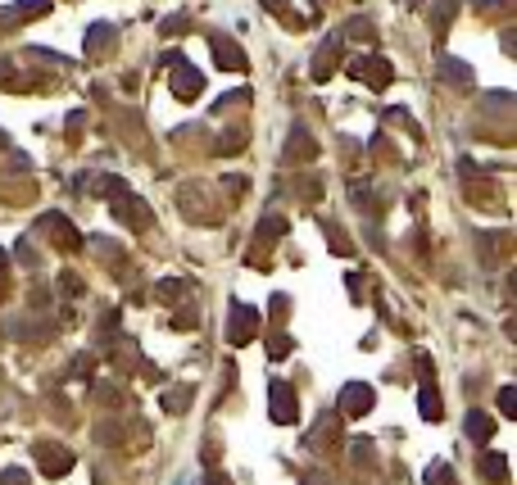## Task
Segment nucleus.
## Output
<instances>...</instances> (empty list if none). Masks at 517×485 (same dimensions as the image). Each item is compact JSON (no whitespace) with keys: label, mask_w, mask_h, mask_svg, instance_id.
Instances as JSON below:
<instances>
[{"label":"nucleus","mask_w":517,"mask_h":485,"mask_svg":"<svg viewBox=\"0 0 517 485\" xmlns=\"http://www.w3.org/2000/svg\"><path fill=\"white\" fill-rule=\"evenodd\" d=\"M372 404H377V395H372V386H363V381H349V386L341 390V409L349 413V417H363Z\"/></svg>","instance_id":"3"},{"label":"nucleus","mask_w":517,"mask_h":485,"mask_svg":"<svg viewBox=\"0 0 517 485\" xmlns=\"http://www.w3.org/2000/svg\"><path fill=\"white\" fill-rule=\"evenodd\" d=\"M418 409H422V417H427V422H436V417H440V399H436V390H431V386H422Z\"/></svg>","instance_id":"10"},{"label":"nucleus","mask_w":517,"mask_h":485,"mask_svg":"<svg viewBox=\"0 0 517 485\" xmlns=\"http://www.w3.org/2000/svg\"><path fill=\"white\" fill-rule=\"evenodd\" d=\"M0 145H5V136H0Z\"/></svg>","instance_id":"19"},{"label":"nucleus","mask_w":517,"mask_h":485,"mask_svg":"<svg viewBox=\"0 0 517 485\" xmlns=\"http://www.w3.org/2000/svg\"><path fill=\"white\" fill-rule=\"evenodd\" d=\"M214 54H218V64H223V68H236V73L245 68V54L236 50V41H223V37H214Z\"/></svg>","instance_id":"6"},{"label":"nucleus","mask_w":517,"mask_h":485,"mask_svg":"<svg viewBox=\"0 0 517 485\" xmlns=\"http://www.w3.org/2000/svg\"><path fill=\"white\" fill-rule=\"evenodd\" d=\"M499 413H504V417H517V390L513 386L499 390Z\"/></svg>","instance_id":"13"},{"label":"nucleus","mask_w":517,"mask_h":485,"mask_svg":"<svg viewBox=\"0 0 517 485\" xmlns=\"http://www.w3.org/2000/svg\"><path fill=\"white\" fill-rule=\"evenodd\" d=\"M168 64H172V96H177V100H195L200 91H205V77H200V68L182 64L177 54H168Z\"/></svg>","instance_id":"2"},{"label":"nucleus","mask_w":517,"mask_h":485,"mask_svg":"<svg viewBox=\"0 0 517 485\" xmlns=\"http://www.w3.org/2000/svg\"><path fill=\"white\" fill-rule=\"evenodd\" d=\"M182 291H186L182 281H159V286H154V295H159L163 304H172V295H182Z\"/></svg>","instance_id":"14"},{"label":"nucleus","mask_w":517,"mask_h":485,"mask_svg":"<svg viewBox=\"0 0 517 485\" xmlns=\"http://www.w3.org/2000/svg\"><path fill=\"white\" fill-rule=\"evenodd\" d=\"M467 435H472V440H490V435H495V422L485 417V413H467Z\"/></svg>","instance_id":"7"},{"label":"nucleus","mask_w":517,"mask_h":485,"mask_svg":"<svg viewBox=\"0 0 517 485\" xmlns=\"http://www.w3.org/2000/svg\"><path fill=\"white\" fill-rule=\"evenodd\" d=\"M258 227H263V236H281V231H286L281 218H268V223H258Z\"/></svg>","instance_id":"18"},{"label":"nucleus","mask_w":517,"mask_h":485,"mask_svg":"<svg viewBox=\"0 0 517 485\" xmlns=\"http://www.w3.org/2000/svg\"><path fill=\"white\" fill-rule=\"evenodd\" d=\"M349 77H358V82H367L372 91H381V87H390V64L386 59H377V54H363V59H349Z\"/></svg>","instance_id":"1"},{"label":"nucleus","mask_w":517,"mask_h":485,"mask_svg":"<svg viewBox=\"0 0 517 485\" xmlns=\"http://www.w3.org/2000/svg\"><path fill=\"white\" fill-rule=\"evenodd\" d=\"M300 417V409H295V395H291V386H281V381H272V422H295Z\"/></svg>","instance_id":"5"},{"label":"nucleus","mask_w":517,"mask_h":485,"mask_svg":"<svg viewBox=\"0 0 517 485\" xmlns=\"http://www.w3.org/2000/svg\"><path fill=\"white\" fill-rule=\"evenodd\" d=\"M427 481H431V485H454V472H449V467H440V463H436V467L427 472Z\"/></svg>","instance_id":"15"},{"label":"nucleus","mask_w":517,"mask_h":485,"mask_svg":"<svg viewBox=\"0 0 517 485\" xmlns=\"http://www.w3.org/2000/svg\"><path fill=\"white\" fill-rule=\"evenodd\" d=\"M440 77H454V87H467V82H472V68L458 64V59H445V64H440Z\"/></svg>","instance_id":"9"},{"label":"nucleus","mask_w":517,"mask_h":485,"mask_svg":"<svg viewBox=\"0 0 517 485\" xmlns=\"http://www.w3.org/2000/svg\"><path fill=\"white\" fill-rule=\"evenodd\" d=\"M268 354H272V358H286V354H291V340H286V336H272V340H268Z\"/></svg>","instance_id":"16"},{"label":"nucleus","mask_w":517,"mask_h":485,"mask_svg":"<svg viewBox=\"0 0 517 485\" xmlns=\"http://www.w3.org/2000/svg\"><path fill=\"white\" fill-rule=\"evenodd\" d=\"M109 37V28L105 23H96V28H91V37H86V50H100V41H105Z\"/></svg>","instance_id":"17"},{"label":"nucleus","mask_w":517,"mask_h":485,"mask_svg":"<svg viewBox=\"0 0 517 485\" xmlns=\"http://www.w3.org/2000/svg\"><path fill=\"white\" fill-rule=\"evenodd\" d=\"M50 10V0H23V5H14V14H5V19H37V14Z\"/></svg>","instance_id":"11"},{"label":"nucleus","mask_w":517,"mask_h":485,"mask_svg":"<svg viewBox=\"0 0 517 485\" xmlns=\"http://www.w3.org/2000/svg\"><path fill=\"white\" fill-rule=\"evenodd\" d=\"M254 327H258V313L250 309V304H232V327H227V336H232V345H245L250 336H254Z\"/></svg>","instance_id":"4"},{"label":"nucleus","mask_w":517,"mask_h":485,"mask_svg":"<svg viewBox=\"0 0 517 485\" xmlns=\"http://www.w3.org/2000/svg\"><path fill=\"white\" fill-rule=\"evenodd\" d=\"M485 476H490V481H504L508 476V463H504V453H485Z\"/></svg>","instance_id":"12"},{"label":"nucleus","mask_w":517,"mask_h":485,"mask_svg":"<svg viewBox=\"0 0 517 485\" xmlns=\"http://www.w3.org/2000/svg\"><path fill=\"white\" fill-rule=\"evenodd\" d=\"M37 458H41V467H50V472H68V463H73L68 453L50 449V444H41V449H37Z\"/></svg>","instance_id":"8"}]
</instances>
